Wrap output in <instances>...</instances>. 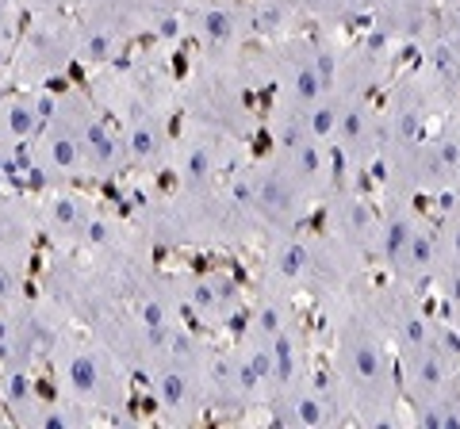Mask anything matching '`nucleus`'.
<instances>
[{
  "label": "nucleus",
  "instance_id": "obj_1",
  "mask_svg": "<svg viewBox=\"0 0 460 429\" xmlns=\"http://www.w3.org/2000/svg\"><path fill=\"white\" fill-rule=\"evenodd\" d=\"M330 380L338 388L345 422L384 425L399 422V376L392 346L372 307H345L334 319V356Z\"/></svg>",
  "mask_w": 460,
  "mask_h": 429
},
{
  "label": "nucleus",
  "instance_id": "obj_2",
  "mask_svg": "<svg viewBox=\"0 0 460 429\" xmlns=\"http://www.w3.org/2000/svg\"><path fill=\"white\" fill-rule=\"evenodd\" d=\"M54 372V391L93 410L96 418H123L131 414V368L115 356L93 330L81 334L77 326L54 341L47 356Z\"/></svg>",
  "mask_w": 460,
  "mask_h": 429
},
{
  "label": "nucleus",
  "instance_id": "obj_3",
  "mask_svg": "<svg viewBox=\"0 0 460 429\" xmlns=\"http://www.w3.org/2000/svg\"><path fill=\"white\" fill-rule=\"evenodd\" d=\"M74 62H77V27L74 16H66V12L31 16V23L16 35L8 50L12 81L20 89H39V84L66 77V69Z\"/></svg>",
  "mask_w": 460,
  "mask_h": 429
},
{
  "label": "nucleus",
  "instance_id": "obj_4",
  "mask_svg": "<svg viewBox=\"0 0 460 429\" xmlns=\"http://www.w3.org/2000/svg\"><path fill=\"white\" fill-rule=\"evenodd\" d=\"M35 211L39 234H47L54 250H89L111 223V214L74 184H47V192L35 199Z\"/></svg>",
  "mask_w": 460,
  "mask_h": 429
},
{
  "label": "nucleus",
  "instance_id": "obj_5",
  "mask_svg": "<svg viewBox=\"0 0 460 429\" xmlns=\"http://www.w3.org/2000/svg\"><path fill=\"white\" fill-rule=\"evenodd\" d=\"M395 376H399V395L407 398L411 410H419L426 403H434V398L449 395L453 388H460V346L453 330H441L426 346L399 349Z\"/></svg>",
  "mask_w": 460,
  "mask_h": 429
},
{
  "label": "nucleus",
  "instance_id": "obj_6",
  "mask_svg": "<svg viewBox=\"0 0 460 429\" xmlns=\"http://www.w3.org/2000/svg\"><path fill=\"white\" fill-rule=\"evenodd\" d=\"M177 295H181L184 314H192L204 330H223L246 307V295H242L238 280L223 273V268H211V273H177Z\"/></svg>",
  "mask_w": 460,
  "mask_h": 429
},
{
  "label": "nucleus",
  "instance_id": "obj_7",
  "mask_svg": "<svg viewBox=\"0 0 460 429\" xmlns=\"http://www.w3.org/2000/svg\"><path fill=\"white\" fill-rule=\"evenodd\" d=\"M272 84H277V104L272 108H288V111H307L330 84L319 69V47L314 42H284L272 54Z\"/></svg>",
  "mask_w": 460,
  "mask_h": 429
},
{
  "label": "nucleus",
  "instance_id": "obj_8",
  "mask_svg": "<svg viewBox=\"0 0 460 429\" xmlns=\"http://www.w3.org/2000/svg\"><path fill=\"white\" fill-rule=\"evenodd\" d=\"M23 162L39 180H47V184L89 180V153H84L81 138L69 135L66 127H58V123H42V131L27 142Z\"/></svg>",
  "mask_w": 460,
  "mask_h": 429
},
{
  "label": "nucleus",
  "instance_id": "obj_9",
  "mask_svg": "<svg viewBox=\"0 0 460 429\" xmlns=\"http://www.w3.org/2000/svg\"><path fill=\"white\" fill-rule=\"evenodd\" d=\"M223 146H226V135L219 131H189V138L172 146V173H177V188H215L226 169V157H223Z\"/></svg>",
  "mask_w": 460,
  "mask_h": 429
},
{
  "label": "nucleus",
  "instance_id": "obj_10",
  "mask_svg": "<svg viewBox=\"0 0 460 429\" xmlns=\"http://www.w3.org/2000/svg\"><path fill=\"white\" fill-rule=\"evenodd\" d=\"M184 27L192 31V39L204 47L208 58H226L230 50L242 42L246 35V20H242V4L230 8L219 4V0H204V4L184 8Z\"/></svg>",
  "mask_w": 460,
  "mask_h": 429
},
{
  "label": "nucleus",
  "instance_id": "obj_11",
  "mask_svg": "<svg viewBox=\"0 0 460 429\" xmlns=\"http://www.w3.org/2000/svg\"><path fill=\"white\" fill-rule=\"evenodd\" d=\"M426 111H429V96L419 89V84H399V89L387 96L384 119H380V135H384L380 153L411 150L414 142L422 138Z\"/></svg>",
  "mask_w": 460,
  "mask_h": 429
},
{
  "label": "nucleus",
  "instance_id": "obj_12",
  "mask_svg": "<svg viewBox=\"0 0 460 429\" xmlns=\"http://www.w3.org/2000/svg\"><path fill=\"white\" fill-rule=\"evenodd\" d=\"M47 116H42V96L39 89H12L0 96V153L20 157L27 150Z\"/></svg>",
  "mask_w": 460,
  "mask_h": 429
},
{
  "label": "nucleus",
  "instance_id": "obj_13",
  "mask_svg": "<svg viewBox=\"0 0 460 429\" xmlns=\"http://www.w3.org/2000/svg\"><path fill=\"white\" fill-rule=\"evenodd\" d=\"M269 288L277 292H299L311 280V238H299L292 231H272L269 241Z\"/></svg>",
  "mask_w": 460,
  "mask_h": 429
},
{
  "label": "nucleus",
  "instance_id": "obj_14",
  "mask_svg": "<svg viewBox=\"0 0 460 429\" xmlns=\"http://www.w3.org/2000/svg\"><path fill=\"white\" fill-rule=\"evenodd\" d=\"M376 223H380V207H372L368 199H361L357 192L330 196V238H338L361 253H372Z\"/></svg>",
  "mask_w": 460,
  "mask_h": 429
},
{
  "label": "nucleus",
  "instance_id": "obj_15",
  "mask_svg": "<svg viewBox=\"0 0 460 429\" xmlns=\"http://www.w3.org/2000/svg\"><path fill=\"white\" fill-rule=\"evenodd\" d=\"M39 238V211L27 196H0V257L27 265Z\"/></svg>",
  "mask_w": 460,
  "mask_h": 429
},
{
  "label": "nucleus",
  "instance_id": "obj_16",
  "mask_svg": "<svg viewBox=\"0 0 460 429\" xmlns=\"http://www.w3.org/2000/svg\"><path fill=\"white\" fill-rule=\"evenodd\" d=\"M387 273L395 276V284H402V288H422V284H429V276L438 273V226L426 219H419V226H414V234L407 238V246L399 250V257L392 265H387Z\"/></svg>",
  "mask_w": 460,
  "mask_h": 429
},
{
  "label": "nucleus",
  "instance_id": "obj_17",
  "mask_svg": "<svg viewBox=\"0 0 460 429\" xmlns=\"http://www.w3.org/2000/svg\"><path fill=\"white\" fill-rule=\"evenodd\" d=\"M47 398L35 388V368L0 372V407L16 425H39V410Z\"/></svg>",
  "mask_w": 460,
  "mask_h": 429
},
{
  "label": "nucleus",
  "instance_id": "obj_18",
  "mask_svg": "<svg viewBox=\"0 0 460 429\" xmlns=\"http://www.w3.org/2000/svg\"><path fill=\"white\" fill-rule=\"evenodd\" d=\"M242 20H246V35H284L299 20V12L292 0H253L242 4Z\"/></svg>",
  "mask_w": 460,
  "mask_h": 429
},
{
  "label": "nucleus",
  "instance_id": "obj_19",
  "mask_svg": "<svg viewBox=\"0 0 460 429\" xmlns=\"http://www.w3.org/2000/svg\"><path fill=\"white\" fill-rule=\"evenodd\" d=\"M299 16H311V20H349L357 12H365L380 0H292Z\"/></svg>",
  "mask_w": 460,
  "mask_h": 429
},
{
  "label": "nucleus",
  "instance_id": "obj_20",
  "mask_svg": "<svg viewBox=\"0 0 460 429\" xmlns=\"http://www.w3.org/2000/svg\"><path fill=\"white\" fill-rule=\"evenodd\" d=\"M411 422L414 425H460V388H453L449 395H441L419 410H411Z\"/></svg>",
  "mask_w": 460,
  "mask_h": 429
},
{
  "label": "nucleus",
  "instance_id": "obj_21",
  "mask_svg": "<svg viewBox=\"0 0 460 429\" xmlns=\"http://www.w3.org/2000/svg\"><path fill=\"white\" fill-rule=\"evenodd\" d=\"M434 226H438V265H460V199Z\"/></svg>",
  "mask_w": 460,
  "mask_h": 429
},
{
  "label": "nucleus",
  "instance_id": "obj_22",
  "mask_svg": "<svg viewBox=\"0 0 460 429\" xmlns=\"http://www.w3.org/2000/svg\"><path fill=\"white\" fill-rule=\"evenodd\" d=\"M27 299V265L0 257V307H12Z\"/></svg>",
  "mask_w": 460,
  "mask_h": 429
},
{
  "label": "nucleus",
  "instance_id": "obj_23",
  "mask_svg": "<svg viewBox=\"0 0 460 429\" xmlns=\"http://www.w3.org/2000/svg\"><path fill=\"white\" fill-rule=\"evenodd\" d=\"M20 8H16V0H0V58H8V50H12V42H16L20 35Z\"/></svg>",
  "mask_w": 460,
  "mask_h": 429
},
{
  "label": "nucleus",
  "instance_id": "obj_24",
  "mask_svg": "<svg viewBox=\"0 0 460 429\" xmlns=\"http://www.w3.org/2000/svg\"><path fill=\"white\" fill-rule=\"evenodd\" d=\"M77 4L81 0H16V8L27 12V16H47V12H66Z\"/></svg>",
  "mask_w": 460,
  "mask_h": 429
}]
</instances>
